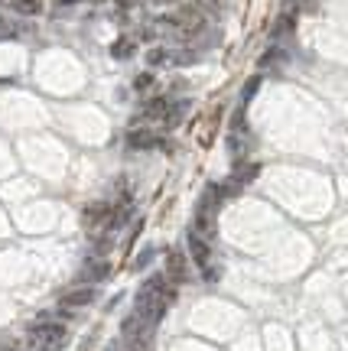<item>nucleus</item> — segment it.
I'll list each match as a JSON object with an SVG mask.
<instances>
[{
    "instance_id": "obj_1",
    "label": "nucleus",
    "mask_w": 348,
    "mask_h": 351,
    "mask_svg": "<svg viewBox=\"0 0 348 351\" xmlns=\"http://www.w3.org/2000/svg\"><path fill=\"white\" fill-rule=\"evenodd\" d=\"M173 300H176V289H173V283L166 280V274H153L140 283L130 313L137 315V319H143V322H150V326H160L163 315L170 313Z\"/></svg>"
},
{
    "instance_id": "obj_2",
    "label": "nucleus",
    "mask_w": 348,
    "mask_h": 351,
    "mask_svg": "<svg viewBox=\"0 0 348 351\" xmlns=\"http://www.w3.org/2000/svg\"><path fill=\"white\" fill-rule=\"evenodd\" d=\"M26 339L36 351H59L65 348L69 341V328L62 322H46V319H36L26 326Z\"/></svg>"
},
{
    "instance_id": "obj_3",
    "label": "nucleus",
    "mask_w": 348,
    "mask_h": 351,
    "mask_svg": "<svg viewBox=\"0 0 348 351\" xmlns=\"http://www.w3.org/2000/svg\"><path fill=\"white\" fill-rule=\"evenodd\" d=\"M121 339H124L127 351H156V326H150L130 313L121 322Z\"/></svg>"
},
{
    "instance_id": "obj_4",
    "label": "nucleus",
    "mask_w": 348,
    "mask_h": 351,
    "mask_svg": "<svg viewBox=\"0 0 348 351\" xmlns=\"http://www.w3.org/2000/svg\"><path fill=\"white\" fill-rule=\"evenodd\" d=\"M186 244H189V257L196 261V267L202 270V276H205L209 283H215L222 270H218V263H215V254H211V241L202 238L199 231H192V228H189V231H186Z\"/></svg>"
},
{
    "instance_id": "obj_5",
    "label": "nucleus",
    "mask_w": 348,
    "mask_h": 351,
    "mask_svg": "<svg viewBox=\"0 0 348 351\" xmlns=\"http://www.w3.org/2000/svg\"><path fill=\"white\" fill-rule=\"evenodd\" d=\"M251 147H254V137H251L248 121H244V108H237L235 117H231V130H228V153H231L235 163H244Z\"/></svg>"
},
{
    "instance_id": "obj_6",
    "label": "nucleus",
    "mask_w": 348,
    "mask_h": 351,
    "mask_svg": "<svg viewBox=\"0 0 348 351\" xmlns=\"http://www.w3.org/2000/svg\"><path fill=\"white\" fill-rule=\"evenodd\" d=\"M111 215L114 208L108 202H91L82 215V221H85L88 231H104V234H111Z\"/></svg>"
},
{
    "instance_id": "obj_7",
    "label": "nucleus",
    "mask_w": 348,
    "mask_h": 351,
    "mask_svg": "<svg viewBox=\"0 0 348 351\" xmlns=\"http://www.w3.org/2000/svg\"><path fill=\"white\" fill-rule=\"evenodd\" d=\"M111 276V263L101 261V257H88L82 263V270H78V283H85V287H95V283H104Z\"/></svg>"
},
{
    "instance_id": "obj_8",
    "label": "nucleus",
    "mask_w": 348,
    "mask_h": 351,
    "mask_svg": "<svg viewBox=\"0 0 348 351\" xmlns=\"http://www.w3.org/2000/svg\"><path fill=\"white\" fill-rule=\"evenodd\" d=\"M170 23L183 26V29H189V33H196L199 26H205V16H202V10L196 7V3H183V7L176 10V16H170Z\"/></svg>"
},
{
    "instance_id": "obj_9",
    "label": "nucleus",
    "mask_w": 348,
    "mask_h": 351,
    "mask_svg": "<svg viewBox=\"0 0 348 351\" xmlns=\"http://www.w3.org/2000/svg\"><path fill=\"white\" fill-rule=\"evenodd\" d=\"M124 143H127V150H153V147H163V137L147 130V127H137V130H127Z\"/></svg>"
},
{
    "instance_id": "obj_10",
    "label": "nucleus",
    "mask_w": 348,
    "mask_h": 351,
    "mask_svg": "<svg viewBox=\"0 0 348 351\" xmlns=\"http://www.w3.org/2000/svg\"><path fill=\"white\" fill-rule=\"evenodd\" d=\"M166 280H173V283H186V280H189L186 254H179V251L166 254Z\"/></svg>"
},
{
    "instance_id": "obj_11",
    "label": "nucleus",
    "mask_w": 348,
    "mask_h": 351,
    "mask_svg": "<svg viewBox=\"0 0 348 351\" xmlns=\"http://www.w3.org/2000/svg\"><path fill=\"white\" fill-rule=\"evenodd\" d=\"M95 302V287H75L69 293H62V306L65 309H82Z\"/></svg>"
},
{
    "instance_id": "obj_12",
    "label": "nucleus",
    "mask_w": 348,
    "mask_h": 351,
    "mask_svg": "<svg viewBox=\"0 0 348 351\" xmlns=\"http://www.w3.org/2000/svg\"><path fill=\"white\" fill-rule=\"evenodd\" d=\"M166 108H170V101H166V98H150V101H143V108H140L137 121H163V117H166Z\"/></svg>"
},
{
    "instance_id": "obj_13",
    "label": "nucleus",
    "mask_w": 348,
    "mask_h": 351,
    "mask_svg": "<svg viewBox=\"0 0 348 351\" xmlns=\"http://www.w3.org/2000/svg\"><path fill=\"white\" fill-rule=\"evenodd\" d=\"M261 176V163H251V160H244V163H235V173H231V179H235L237 186L244 189L248 182H254Z\"/></svg>"
},
{
    "instance_id": "obj_14",
    "label": "nucleus",
    "mask_w": 348,
    "mask_h": 351,
    "mask_svg": "<svg viewBox=\"0 0 348 351\" xmlns=\"http://www.w3.org/2000/svg\"><path fill=\"white\" fill-rule=\"evenodd\" d=\"M189 104H192L189 98L170 101V108H166V117H163V121H166V127H176V124H179V121H183V117L189 114Z\"/></svg>"
},
{
    "instance_id": "obj_15",
    "label": "nucleus",
    "mask_w": 348,
    "mask_h": 351,
    "mask_svg": "<svg viewBox=\"0 0 348 351\" xmlns=\"http://www.w3.org/2000/svg\"><path fill=\"white\" fill-rule=\"evenodd\" d=\"M283 62H286V49H280V46H270V49L261 56V62H257V65H261L264 72H267V69H280Z\"/></svg>"
},
{
    "instance_id": "obj_16",
    "label": "nucleus",
    "mask_w": 348,
    "mask_h": 351,
    "mask_svg": "<svg viewBox=\"0 0 348 351\" xmlns=\"http://www.w3.org/2000/svg\"><path fill=\"white\" fill-rule=\"evenodd\" d=\"M196 43H199V52L211 49V46L222 43V33H218V29H205V26H199V29H196Z\"/></svg>"
},
{
    "instance_id": "obj_17",
    "label": "nucleus",
    "mask_w": 348,
    "mask_h": 351,
    "mask_svg": "<svg viewBox=\"0 0 348 351\" xmlns=\"http://www.w3.org/2000/svg\"><path fill=\"white\" fill-rule=\"evenodd\" d=\"M147 65H150V69H163V65H173V52H170V49H160V46H156V49L147 52Z\"/></svg>"
},
{
    "instance_id": "obj_18",
    "label": "nucleus",
    "mask_w": 348,
    "mask_h": 351,
    "mask_svg": "<svg viewBox=\"0 0 348 351\" xmlns=\"http://www.w3.org/2000/svg\"><path fill=\"white\" fill-rule=\"evenodd\" d=\"M261 85H264L261 75H254V78H248V82H244V88H241V108H248V101L261 91Z\"/></svg>"
},
{
    "instance_id": "obj_19",
    "label": "nucleus",
    "mask_w": 348,
    "mask_h": 351,
    "mask_svg": "<svg viewBox=\"0 0 348 351\" xmlns=\"http://www.w3.org/2000/svg\"><path fill=\"white\" fill-rule=\"evenodd\" d=\"M13 10L23 13V16H36L39 10H43V0H10Z\"/></svg>"
},
{
    "instance_id": "obj_20",
    "label": "nucleus",
    "mask_w": 348,
    "mask_h": 351,
    "mask_svg": "<svg viewBox=\"0 0 348 351\" xmlns=\"http://www.w3.org/2000/svg\"><path fill=\"white\" fill-rule=\"evenodd\" d=\"M156 254H160V251H156L153 244H150V247H143V251H140L137 257H134V270H147L150 263L156 261Z\"/></svg>"
},
{
    "instance_id": "obj_21",
    "label": "nucleus",
    "mask_w": 348,
    "mask_h": 351,
    "mask_svg": "<svg viewBox=\"0 0 348 351\" xmlns=\"http://www.w3.org/2000/svg\"><path fill=\"white\" fill-rule=\"evenodd\" d=\"M111 52H114V59H130L134 56V39H117L111 46Z\"/></svg>"
},
{
    "instance_id": "obj_22",
    "label": "nucleus",
    "mask_w": 348,
    "mask_h": 351,
    "mask_svg": "<svg viewBox=\"0 0 348 351\" xmlns=\"http://www.w3.org/2000/svg\"><path fill=\"white\" fill-rule=\"evenodd\" d=\"M202 56L199 49H183V52H173V65H196Z\"/></svg>"
},
{
    "instance_id": "obj_23",
    "label": "nucleus",
    "mask_w": 348,
    "mask_h": 351,
    "mask_svg": "<svg viewBox=\"0 0 348 351\" xmlns=\"http://www.w3.org/2000/svg\"><path fill=\"white\" fill-rule=\"evenodd\" d=\"M13 36H16V26H13V20H7V16L0 13V43H3V39H13Z\"/></svg>"
},
{
    "instance_id": "obj_24",
    "label": "nucleus",
    "mask_w": 348,
    "mask_h": 351,
    "mask_svg": "<svg viewBox=\"0 0 348 351\" xmlns=\"http://www.w3.org/2000/svg\"><path fill=\"white\" fill-rule=\"evenodd\" d=\"M153 82H156V78L150 75V72H140V75L134 78V88H137V91H150V88H153Z\"/></svg>"
},
{
    "instance_id": "obj_25",
    "label": "nucleus",
    "mask_w": 348,
    "mask_h": 351,
    "mask_svg": "<svg viewBox=\"0 0 348 351\" xmlns=\"http://www.w3.org/2000/svg\"><path fill=\"white\" fill-rule=\"evenodd\" d=\"M153 7H166V3H176V0H150Z\"/></svg>"
},
{
    "instance_id": "obj_26",
    "label": "nucleus",
    "mask_w": 348,
    "mask_h": 351,
    "mask_svg": "<svg viewBox=\"0 0 348 351\" xmlns=\"http://www.w3.org/2000/svg\"><path fill=\"white\" fill-rule=\"evenodd\" d=\"M7 351H16V348H7Z\"/></svg>"
}]
</instances>
